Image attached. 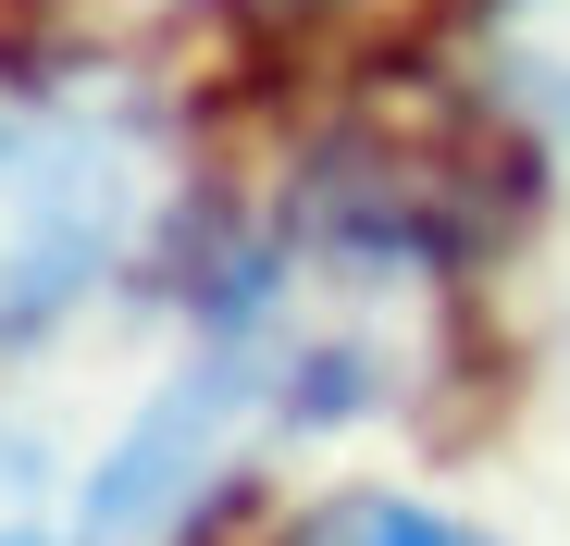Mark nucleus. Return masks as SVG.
Segmentation results:
<instances>
[{"label": "nucleus", "instance_id": "1", "mask_svg": "<svg viewBox=\"0 0 570 546\" xmlns=\"http://www.w3.org/2000/svg\"><path fill=\"white\" fill-rule=\"evenodd\" d=\"M459 348V286L446 248L360 187H311L273 236H248L212 299H199V360L261 410V422H360L410 410Z\"/></svg>", "mask_w": 570, "mask_h": 546}, {"label": "nucleus", "instance_id": "2", "mask_svg": "<svg viewBox=\"0 0 570 546\" xmlns=\"http://www.w3.org/2000/svg\"><path fill=\"white\" fill-rule=\"evenodd\" d=\"M174 137L149 87L87 62H0V335L62 323L161 236Z\"/></svg>", "mask_w": 570, "mask_h": 546}, {"label": "nucleus", "instance_id": "3", "mask_svg": "<svg viewBox=\"0 0 570 546\" xmlns=\"http://www.w3.org/2000/svg\"><path fill=\"white\" fill-rule=\"evenodd\" d=\"M471 75L521 137L570 149V0H484L471 13Z\"/></svg>", "mask_w": 570, "mask_h": 546}, {"label": "nucleus", "instance_id": "4", "mask_svg": "<svg viewBox=\"0 0 570 546\" xmlns=\"http://www.w3.org/2000/svg\"><path fill=\"white\" fill-rule=\"evenodd\" d=\"M285 546H484V534L446 521V509H422V497H335V509H311Z\"/></svg>", "mask_w": 570, "mask_h": 546}, {"label": "nucleus", "instance_id": "5", "mask_svg": "<svg viewBox=\"0 0 570 546\" xmlns=\"http://www.w3.org/2000/svg\"><path fill=\"white\" fill-rule=\"evenodd\" d=\"M0 546H62L50 534V472H38V447L0 422Z\"/></svg>", "mask_w": 570, "mask_h": 546}]
</instances>
